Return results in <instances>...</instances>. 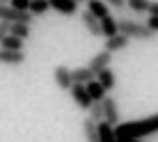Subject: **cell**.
<instances>
[{"mask_svg": "<svg viewBox=\"0 0 158 142\" xmlns=\"http://www.w3.org/2000/svg\"><path fill=\"white\" fill-rule=\"evenodd\" d=\"M117 138H135V140H144L149 135L158 133V112L144 119H135V122H124L115 126Z\"/></svg>", "mask_w": 158, "mask_h": 142, "instance_id": "obj_1", "label": "cell"}, {"mask_svg": "<svg viewBox=\"0 0 158 142\" xmlns=\"http://www.w3.org/2000/svg\"><path fill=\"white\" fill-rule=\"evenodd\" d=\"M119 32L126 35L128 39L149 41L156 37V32L147 25V21H133V19H119Z\"/></svg>", "mask_w": 158, "mask_h": 142, "instance_id": "obj_2", "label": "cell"}, {"mask_svg": "<svg viewBox=\"0 0 158 142\" xmlns=\"http://www.w3.org/2000/svg\"><path fill=\"white\" fill-rule=\"evenodd\" d=\"M69 94H71L73 103L80 108V110H89L92 103H94V99H92V94H89V90H87V85H78V83H76L71 90H69Z\"/></svg>", "mask_w": 158, "mask_h": 142, "instance_id": "obj_3", "label": "cell"}, {"mask_svg": "<svg viewBox=\"0 0 158 142\" xmlns=\"http://www.w3.org/2000/svg\"><path fill=\"white\" fill-rule=\"evenodd\" d=\"M53 78H55V85L62 92H69L73 87V69L64 67V64H57V67L53 69Z\"/></svg>", "mask_w": 158, "mask_h": 142, "instance_id": "obj_4", "label": "cell"}, {"mask_svg": "<svg viewBox=\"0 0 158 142\" xmlns=\"http://www.w3.org/2000/svg\"><path fill=\"white\" fill-rule=\"evenodd\" d=\"M25 62L23 51H9V48H0V64L5 67H21Z\"/></svg>", "mask_w": 158, "mask_h": 142, "instance_id": "obj_5", "label": "cell"}, {"mask_svg": "<svg viewBox=\"0 0 158 142\" xmlns=\"http://www.w3.org/2000/svg\"><path fill=\"white\" fill-rule=\"evenodd\" d=\"M110 62H112V53L103 48V51H99L94 57L89 60V64H87V67L94 71V73H101L103 69H108V67H110Z\"/></svg>", "mask_w": 158, "mask_h": 142, "instance_id": "obj_6", "label": "cell"}, {"mask_svg": "<svg viewBox=\"0 0 158 142\" xmlns=\"http://www.w3.org/2000/svg\"><path fill=\"white\" fill-rule=\"evenodd\" d=\"M80 21H83V25L87 28V32H89L92 37H103V32H101V19H96L89 9H85V12L80 14Z\"/></svg>", "mask_w": 158, "mask_h": 142, "instance_id": "obj_7", "label": "cell"}, {"mask_svg": "<svg viewBox=\"0 0 158 142\" xmlns=\"http://www.w3.org/2000/svg\"><path fill=\"white\" fill-rule=\"evenodd\" d=\"M103 108H106V122H110L112 126L122 124V122H119V106H117L115 96H110V94H108L106 99H103Z\"/></svg>", "mask_w": 158, "mask_h": 142, "instance_id": "obj_8", "label": "cell"}, {"mask_svg": "<svg viewBox=\"0 0 158 142\" xmlns=\"http://www.w3.org/2000/svg\"><path fill=\"white\" fill-rule=\"evenodd\" d=\"M128 44L131 39L126 35H115V37H110V39H106V51H110V53H119V51H126L128 48Z\"/></svg>", "mask_w": 158, "mask_h": 142, "instance_id": "obj_9", "label": "cell"}, {"mask_svg": "<svg viewBox=\"0 0 158 142\" xmlns=\"http://www.w3.org/2000/svg\"><path fill=\"white\" fill-rule=\"evenodd\" d=\"M83 133H85L87 142H101V138H99V124H96L89 115L83 119Z\"/></svg>", "mask_w": 158, "mask_h": 142, "instance_id": "obj_10", "label": "cell"}, {"mask_svg": "<svg viewBox=\"0 0 158 142\" xmlns=\"http://www.w3.org/2000/svg\"><path fill=\"white\" fill-rule=\"evenodd\" d=\"M51 7L64 16H73L78 12V2L76 0H51Z\"/></svg>", "mask_w": 158, "mask_h": 142, "instance_id": "obj_11", "label": "cell"}, {"mask_svg": "<svg viewBox=\"0 0 158 142\" xmlns=\"http://www.w3.org/2000/svg\"><path fill=\"white\" fill-rule=\"evenodd\" d=\"M101 32H103V37H106V39L119 35V21H117L112 14L106 16V19H101Z\"/></svg>", "mask_w": 158, "mask_h": 142, "instance_id": "obj_12", "label": "cell"}, {"mask_svg": "<svg viewBox=\"0 0 158 142\" xmlns=\"http://www.w3.org/2000/svg\"><path fill=\"white\" fill-rule=\"evenodd\" d=\"M87 9H89L96 19H106V16H110V5H108L106 0H89V2H87Z\"/></svg>", "mask_w": 158, "mask_h": 142, "instance_id": "obj_13", "label": "cell"}, {"mask_svg": "<svg viewBox=\"0 0 158 142\" xmlns=\"http://www.w3.org/2000/svg\"><path fill=\"white\" fill-rule=\"evenodd\" d=\"M94 78H96V73H94L89 67H78V69H73V85H76V83H78V85H87V83H92Z\"/></svg>", "mask_w": 158, "mask_h": 142, "instance_id": "obj_14", "label": "cell"}, {"mask_svg": "<svg viewBox=\"0 0 158 142\" xmlns=\"http://www.w3.org/2000/svg\"><path fill=\"white\" fill-rule=\"evenodd\" d=\"M99 138L101 142H117V133H115V126L110 122H99Z\"/></svg>", "mask_w": 158, "mask_h": 142, "instance_id": "obj_15", "label": "cell"}, {"mask_svg": "<svg viewBox=\"0 0 158 142\" xmlns=\"http://www.w3.org/2000/svg\"><path fill=\"white\" fill-rule=\"evenodd\" d=\"M96 78L101 80V85L106 87L108 92H112V90H115V85H117V78H115V71H112L110 67H108V69H103L101 73H96Z\"/></svg>", "mask_w": 158, "mask_h": 142, "instance_id": "obj_16", "label": "cell"}, {"mask_svg": "<svg viewBox=\"0 0 158 142\" xmlns=\"http://www.w3.org/2000/svg\"><path fill=\"white\" fill-rule=\"evenodd\" d=\"M87 90H89V94H92V99H94V101H103L108 96V90L101 85L99 78H94L92 83H87Z\"/></svg>", "mask_w": 158, "mask_h": 142, "instance_id": "obj_17", "label": "cell"}, {"mask_svg": "<svg viewBox=\"0 0 158 142\" xmlns=\"http://www.w3.org/2000/svg\"><path fill=\"white\" fill-rule=\"evenodd\" d=\"M23 44L25 39H21V37L16 35H7L2 39V44H0V48H9V51H23Z\"/></svg>", "mask_w": 158, "mask_h": 142, "instance_id": "obj_18", "label": "cell"}, {"mask_svg": "<svg viewBox=\"0 0 158 142\" xmlns=\"http://www.w3.org/2000/svg\"><path fill=\"white\" fill-rule=\"evenodd\" d=\"M128 2V9L133 14H149V7H151V0H126Z\"/></svg>", "mask_w": 158, "mask_h": 142, "instance_id": "obj_19", "label": "cell"}, {"mask_svg": "<svg viewBox=\"0 0 158 142\" xmlns=\"http://www.w3.org/2000/svg\"><path fill=\"white\" fill-rule=\"evenodd\" d=\"M48 9H53L51 7V0H32V2H30V12L35 16H44Z\"/></svg>", "mask_w": 158, "mask_h": 142, "instance_id": "obj_20", "label": "cell"}, {"mask_svg": "<svg viewBox=\"0 0 158 142\" xmlns=\"http://www.w3.org/2000/svg\"><path fill=\"white\" fill-rule=\"evenodd\" d=\"M87 112H89V117L94 119L96 124L106 119V108H103V101H94V103H92V108H89Z\"/></svg>", "mask_w": 158, "mask_h": 142, "instance_id": "obj_21", "label": "cell"}, {"mask_svg": "<svg viewBox=\"0 0 158 142\" xmlns=\"http://www.w3.org/2000/svg\"><path fill=\"white\" fill-rule=\"evenodd\" d=\"M12 35H16V37H21V39L28 41V39H30V35H32L30 23H12Z\"/></svg>", "mask_w": 158, "mask_h": 142, "instance_id": "obj_22", "label": "cell"}, {"mask_svg": "<svg viewBox=\"0 0 158 142\" xmlns=\"http://www.w3.org/2000/svg\"><path fill=\"white\" fill-rule=\"evenodd\" d=\"M7 35H12V23L9 21H0V44H2V39Z\"/></svg>", "mask_w": 158, "mask_h": 142, "instance_id": "obj_23", "label": "cell"}, {"mask_svg": "<svg viewBox=\"0 0 158 142\" xmlns=\"http://www.w3.org/2000/svg\"><path fill=\"white\" fill-rule=\"evenodd\" d=\"M30 2L32 0H9V5L16 9H23V12H30Z\"/></svg>", "mask_w": 158, "mask_h": 142, "instance_id": "obj_24", "label": "cell"}, {"mask_svg": "<svg viewBox=\"0 0 158 142\" xmlns=\"http://www.w3.org/2000/svg\"><path fill=\"white\" fill-rule=\"evenodd\" d=\"M106 2L112 5V7L119 9V12H122V9H128V2H126V0H106Z\"/></svg>", "mask_w": 158, "mask_h": 142, "instance_id": "obj_25", "label": "cell"}, {"mask_svg": "<svg viewBox=\"0 0 158 142\" xmlns=\"http://www.w3.org/2000/svg\"><path fill=\"white\" fill-rule=\"evenodd\" d=\"M147 25L158 35V16H149V19H147Z\"/></svg>", "mask_w": 158, "mask_h": 142, "instance_id": "obj_26", "label": "cell"}, {"mask_svg": "<svg viewBox=\"0 0 158 142\" xmlns=\"http://www.w3.org/2000/svg\"><path fill=\"white\" fill-rule=\"evenodd\" d=\"M151 16H158V0H151V7H149Z\"/></svg>", "mask_w": 158, "mask_h": 142, "instance_id": "obj_27", "label": "cell"}, {"mask_svg": "<svg viewBox=\"0 0 158 142\" xmlns=\"http://www.w3.org/2000/svg\"><path fill=\"white\" fill-rule=\"evenodd\" d=\"M117 142H142V140H135V138H117Z\"/></svg>", "mask_w": 158, "mask_h": 142, "instance_id": "obj_28", "label": "cell"}, {"mask_svg": "<svg viewBox=\"0 0 158 142\" xmlns=\"http://www.w3.org/2000/svg\"><path fill=\"white\" fill-rule=\"evenodd\" d=\"M0 5H9V0H0Z\"/></svg>", "mask_w": 158, "mask_h": 142, "instance_id": "obj_29", "label": "cell"}, {"mask_svg": "<svg viewBox=\"0 0 158 142\" xmlns=\"http://www.w3.org/2000/svg\"><path fill=\"white\" fill-rule=\"evenodd\" d=\"M76 2H78V5H80V2H89V0H76Z\"/></svg>", "mask_w": 158, "mask_h": 142, "instance_id": "obj_30", "label": "cell"}]
</instances>
